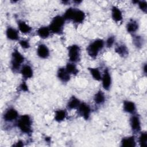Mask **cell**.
<instances>
[{"label":"cell","mask_w":147,"mask_h":147,"mask_svg":"<svg viewBox=\"0 0 147 147\" xmlns=\"http://www.w3.org/2000/svg\"><path fill=\"white\" fill-rule=\"evenodd\" d=\"M80 49L78 45H73L68 48V56L72 62H77L80 59Z\"/></svg>","instance_id":"cell-6"},{"label":"cell","mask_w":147,"mask_h":147,"mask_svg":"<svg viewBox=\"0 0 147 147\" xmlns=\"http://www.w3.org/2000/svg\"><path fill=\"white\" fill-rule=\"evenodd\" d=\"M104 45V41L102 39H98L91 43L87 47V51L88 54L92 57L94 58L97 56L98 52L102 49Z\"/></svg>","instance_id":"cell-4"},{"label":"cell","mask_w":147,"mask_h":147,"mask_svg":"<svg viewBox=\"0 0 147 147\" xmlns=\"http://www.w3.org/2000/svg\"><path fill=\"white\" fill-rule=\"evenodd\" d=\"M139 142L141 146H147V134L146 132L142 133L139 137Z\"/></svg>","instance_id":"cell-27"},{"label":"cell","mask_w":147,"mask_h":147,"mask_svg":"<svg viewBox=\"0 0 147 147\" xmlns=\"http://www.w3.org/2000/svg\"><path fill=\"white\" fill-rule=\"evenodd\" d=\"M57 77L63 82H67L70 79L69 74L65 68H60L57 71Z\"/></svg>","instance_id":"cell-12"},{"label":"cell","mask_w":147,"mask_h":147,"mask_svg":"<svg viewBox=\"0 0 147 147\" xmlns=\"http://www.w3.org/2000/svg\"><path fill=\"white\" fill-rule=\"evenodd\" d=\"M137 2L138 4V6L140 7V8L145 13L146 12V9H147V3L146 1H137Z\"/></svg>","instance_id":"cell-29"},{"label":"cell","mask_w":147,"mask_h":147,"mask_svg":"<svg viewBox=\"0 0 147 147\" xmlns=\"http://www.w3.org/2000/svg\"><path fill=\"white\" fill-rule=\"evenodd\" d=\"M24 61V56L17 49H14L12 53L11 58V68L14 72H17Z\"/></svg>","instance_id":"cell-5"},{"label":"cell","mask_w":147,"mask_h":147,"mask_svg":"<svg viewBox=\"0 0 147 147\" xmlns=\"http://www.w3.org/2000/svg\"><path fill=\"white\" fill-rule=\"evenodd\" d=\"M6 36L9 39L11 40H17L19 38L17 30L10 27H9L6 30Z\"/></svg>","instance_id":"cell-15"},{"label":"cell","mask_w":147,"mask_h":147,"mask_svg":"<svg viewBox=\"0 0 147 147\" xmlns=\"http://www.w3.org/2000/svg\"><path fill=\"white\" fill-rule=\"evenodd\" d=\"M66 70L69 74L76 75L78 72V70L76 68L75 65L72 63H68L66 65Z\"/></svg>","instance_id":"cell-26"},{"label":"cell","mask_w":147,"mask_h":147,"mask_svg":"<svg viewBox=\"0 0 147 147\" xmlns=\"http://www.w3.org/2000/svg\"><path fill=\"white\" fill-rule=\"evenodd\" d=\"M144 71L145 73H146V64H145V65H144Z\"/></svg>","instance_id":"cell-34"},{"label":"cell","mask_w":147,"mask_h":147,"mask_svg":"<svg viewBox=\"0 0 147 147\" xmlns=\"http://www.w3.org/2000/svg\"><path fill=\"white\" fill-rule=\"evenodd\" d=\"M138 28V25L137 22L134 20H130L127 24L126 29L128 32L129 33H134Z\"/></svg>","instance_id":"cell-20"},{"label":"cell","mask_w":147,"mask_h":147,"mask_svg":"<svg viewBox=\"0 0 147 147\" xmlns=\"http://www.w3.org/2000/svg\"><path fill=\"white\" fill-rule=\"evenodd\" d=\"M20 44L24 49H27L29 48V46H30L29 43L27 40H21L20 41Z\"/></svg>","instance_id":"cell-31"},{"label":"cell","mask_w":147,"mask_h":147,"mask_svg":"<svg viewBox=\"0 0 147 147\" xmlns=\"http://www.w3.org/2000/svg\"><path fill=\"white\" fill-rule=\"evenodd\" d=\"M37 55L42 59L47 58L49 55V51L45 45L40 44L37 48Z\"/></svg>","instance_id":"cell-11"},{"label":"cell","mask_w":147,"mask_h":147,"mask_svg":"<svg viewBox=\"0 0 147 147\" xmlns=\"http://www.w3.org/2000/svg\"><path fill=\"white\" fill-rule=\"evenodd\" d=\"M66 117V112L63 110H59L55 111V119L57 122H61Z\"/></svg>","instance_id":"cell-24"},{"label":"cell","mask_w":147,"mask_h":147,"mask_svg":"<svg viewBox=\"0 0 147 147\" xmlns=\"http://www.w3.org/2000/svg\"><path fill=\"white\" fill-rule=\"evenodd\" d=\"M18 28L20 30L24 33H29L32 30L31 27H30L28 25H27L24 21H19L18 23Z\"/></svg>","instance_id":"cell-22"},{"label":"cell","mask_w":147,"mask_h":147,"mask_svg":"<svg viewBox=\"0 0 147 147\" xmlns=\"http://www.w3.org/2000/svg\"><path fill=\"white\" fill-rule=\"evenodd\" d=\"M63 17L64 20H72L76 23H82L85 18V14L80 10L69 8L66 10Z\"/></svg>","instance_id":"cell-1"},{"label":"cell","mask_w":147,"mask_h":147,"mask_svg":"<svg viewBox=\"0 0 147 147\" xmlns=\"http://www.w3.org/2000/svg\"><path fill=\"white\" fill-rule=\"evenodd\" d=\"M130 125L134 133L139 132L141 130V125L140 119L138 116L133 115L130 118Z\"/></svg>","instance_id":"cell-9"},{"label":"cell","mask_w":147,"mask_h":147,"mask_svg":"<svg viewBox=\"0 0 147 147\" xmlns=\"http://www.w3.org/2000/svg\"><path fill=\"white\" fill-rule=\"evenodd\" d=\"M65 20L63 17L57 16L53 18L49 26V29L54 33L60 34L62 32Z\"/></svg>","instance_id":"cell-3"},{"label":"cell","mask_w":147,"mask_h":147,"mask_svg":"<svg viewBox=\"0 0 147 147\" xmlns=\"http://www.w3.org/2000/svg\"><path fill=\"white\" fill-rule=\"evenodd\" d=\"M91 75L94 78V79L96 80H100L101 79L100 73L98 68H88Z\"/></svg>","instance_id":"cell-25"},{"label":"cell","mask_w":147,"mask_h":147,"mask_svg":"<svg viewBox=\"0 0 147 147\" xmlns=\"http://www.w3.org/2000/svg\"><path fill=\"white\" fill-rule=\"evenodd\" d=\"M78 109L80 115H81L85 119H88L91 111L89 106L85 103H80Z\"/></svg>","instance_id":"cell-7"},{"label":"cell","mask_w":147,"mask_h":147,"mask_svg":"<svg viewBox=\"0 0 147 147\" xmlns=\"http://www.w3.org/2000/svg\"><path fill=\"white\" fill-rule=\"evenodd\" d=\"M23 145H24V144L22 143V141H19L15 145H14V146H22Z\"/></svg>","instance_id":"cell-33"},{"label":"cell","mask_w":147,"mask_h":147,"mask_svg":"<svg viewBox=\"0 0 147 147\" xmlns=\"http://www.w3.org/2000/svg\"><path fill=\"white\" fill-rule=\"evenodd\" d=\"M80 104V102L79 100L78 99H77L76 97L73 96L68 101V104H67V107L69 110L76 109L79 107Z\"/></svg>","instance_id":"cell-19"},{"label":"cell","mask_w":147,"mask_h":147,"mask_svg":"<svg viewBox=\"0 0 147 147\" xmlns=\"http://www.w3.org/2000/svg\"><path fill=\"white\" fill-rule=\"evenodd\" d=\"M22 76L25 79L30 78L33 76V71L29 65H24L21 70Z\"/></svg>","instance_id":"cell-14"},{"label":"cell","mask_w":147,"mask_h":147,"mask_svg":"<svg viewBox=\"0 0 147 147\" xmlns=\"http://www.w3.org/2000/svg\"><path fill=\"white\" fill-rule=\"evenodd\" d=\"M49 33H50L49 28L45 26L41 27L37 30L38 35L42 38H47L49 36Z\"/></svg>","instance_id":"cell-21"},{"label":"cell","mask_w":147,"mask_h":147,"mask_svg":"<svg viewBox=\"0 0 147 147\" xmlns=\"http://www.w3.org/2000/svg\"><path fill=\"white\" fill-rule=\"evenodd\" d=\"M105 100L104 94L102 91H99L94 96V101L98 105L102 104Z\"/></svg>","instance_id":"cell-23"},{"label":"cell","mask_w":147,"mask_h":147,"mask_svg":"<svg viewBox=\"0 0 147 147\" xmlns=\"http://www.w3.org/2000/svg\"><path fill=\"white\" fill-rule=\"evenodd\" d=\"M112 18L116 22H119L122 20V12L116 6L112 7Z\"/></svg>","instance_id":"cell-16"},{"label":"cell","mask_w":147,"mask_h":147,"mask_svg":"<svg viewBox=\"0 0 147 147\" xmlns=\"http://www.w3.org/2000/svg\"><path fill=\"white\" fill-rule=\"evenodd\" d=\"M20 88L21 89V90L22 91H27L28 90V86L26 85V84L25 83V82H23L21 86H20Z\"/></svg>","instance_id":"cell-32"},{"label":"cell","mask_w":147,"mask_h":147,"mask_svg":"<svg viewBox=\"0 0 147 147\" xmlns=\"http://www.w3.org/2000/svg\"><path fill=\"white\" fill-rule=\"evenodd\" d=\"M115 51L121 56L125 57L129 53L127 47L124 44H119L117 45L115 49Z\"/></svg>","instance_id":"cell-17"},{"label":"cell","mask_w":147,"mask_h":147,"mask_svg":"<svg viewBox=\"0 0 147 147\" xmlns=\"http://www.w3.org/2000/svg\"><path fill=\"white\" fill-rule=\"evenodd\" d=\"M17 126L24 133L29 134L32 132V121L28 115H24L19 118Z\"/></svg>","instance_id":"cell-2"},{"label":"cell","mask_w":147,"mask_h":147,"mask_svg":"<svg viewBox=\"0 0 147 147\" xmlns=\"http://www.w3.org/2000/svg\"><path fill=\"white\" fill-rule=\"evenodd\" d=\"M18 115V112L14 109L10 108L6 110V111L5 113L3 115V118L6 121L11 122L17 119Z\"/></svg>","instance_id":"cell-8"},{"label":"cell","mask_w":147,"mask_h":147,"mask_svg":"<svg viewBox=\"0 0 147 147\" xmlns=\"http://www.w3.org/2000/svg\"><path fill=\"white\" fill-rule=\"evenodd\" d=\"M111 76L110 75L107 69H105L103 76L102 78V85L103 88L108 90L110 88V87L111 86Z\"/></svg>","instance_id":"cell-10"},{"label":"cell","mask_w":147,"mask_h":147,"mask_svg":"<svg viewBox=\"0 0 147 147\" xmlns=\"http://www.w3.org/2000/svg\"><path fill=\"white\" fill-rule=\"evenodd\" d=\"M133 42L136 47L140 48L142 47V40L140 36H134L133 38Z\"/></svg>","instance_id":"cell-28"},{"label":"cell","mask_w":147,"mask_h":147,"mask_svg":"<svg viewBox=\"0 0 147 147\" xmlns=\"http://www.w3.org/2000/svg\"><path fill=\"white\" fill-rule=\"evenodd\" d=\"M123 109L127 113H133L136 110V106L133 102L125 100L123 102Z\"/></svg>","instance_id":"cell-18"},{"label":"cell","mask_w":147,"mask_h":147,"mask_svg":"<svg viewBox=\"0 0 147 147\" xmlns=\"http://www.w3.org/2000/svg\"><path fill=\"white\" fill-rule=\"evenodd\" d=\"M121 146L125 147H134L136 146V141L133 136L123 138L121 141Z\"/></svg>","instance_id":"cell-13"},{"label":"cell","mask_w":147,"mask_h":147,"mask_svg":"<svg viewBox=\"0 0 147 147\" xmlns=\"http://www.w3.org/2000/svg\"><path fill=\"white\" fill-rule=\"evenodd\" d=\"M114 41H115V38L114 36H110L109 37L107 41H106V45L107 47H111L114 42Z\"/></svg>","instance_id":"cell-30"}]
</instances>
